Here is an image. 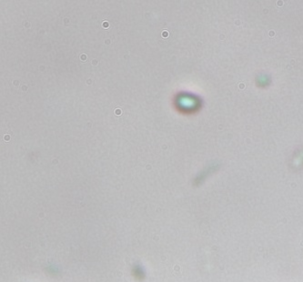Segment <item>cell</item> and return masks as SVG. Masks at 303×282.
Returning <instances> with one entry per match:
<instances>
[{
	"instance_id": "5",
	"label": "cell",
	"mask_w": 303,
	"mask_h": 282,
	"mask_svg": "<svg viewBox=\"0 0 303 282\" xmlns=\"http://www.w3.org/2000/svg\"><path fill=\"white\" fill-rule=\"evenodd\" d=\"M80 60L81 61H86V54H82L80 56Z\"/></svg>"
},
{
	"instance_id": "4",
	"label": "cell",
	"mask_w": 303,
	"mask_h": 282,
	"mask_svg": "<svg viewBox=\"0 0 303 282\" xmlns=\"http://www.w3.org/2000/svg\"><path fill=\"white\" fill-rule=\"evenodd\" d=\"M102 26H103V27H104V28H109V22H107V21H104L103 24H102Z\"/></svg>"
},
{
	"instance_id": "1",
	"label": "cell",
	"mask_w": 303,
	"mask_h": 282,
	"mask_svg": "<svg viewBox=\"0 0 303 282\" xmlns=\"http://www.w3.org/2000/svg\"><path fill=\"white\" fill-rule=\"evenodd\" d=\"M122 114V110L120 109L119 107H117L116 109H115V115L117 116V117H120Z\"/></svg>"
},
{
	"instance_id": "3",
	"label": "cell",
	"mask_w": 303,
	"mask_h": 282,
	"mask_svg": "<svg viewBox=\"0 0 303 282\" xmlns=\"http://www.w3.org/2000/svg\"><path fill=\"white\" fill-rule=\"evenodd\" d=\"M3 139H4L5 141H6V142L9 141V140H10V136H9V135H8V134L4 135V136H3Z\"/></svg>"
},
{
	"instance_id": "2",
	"label": "cell",
	"mask_w": 303,
	"mask_h": 282,
	"mask_svg": "<svg viewBox=\"0 0 303 282\" xmlns=\"http://www.w3.org/2000/svg\"><path fill=\"white\" fill-rule=\"evenodd\" d=\"M169 32L167 31V30H164L163 32H162V34H161V36H162V38H169Z\"/></svg>"
}]
</instances>
